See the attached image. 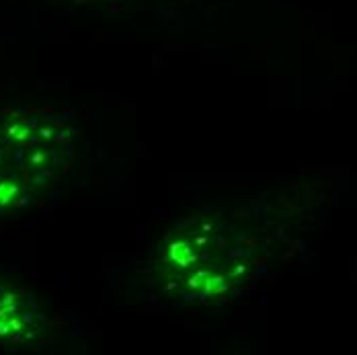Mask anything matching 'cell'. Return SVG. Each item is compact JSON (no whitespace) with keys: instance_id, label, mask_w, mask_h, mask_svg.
<instances>
[{"instance_id":"cell-1","label":"cell","mask_w":357,"mask_h":355,"mask_svg":"<svg viewBox=\"0 0 357 355\" xmlns=\"http://www.w3.org/2000/svg\"><path fill=\"white\" fill-rule=\"evenodd\" d=\"M74 132L62 113L0 111V213L36 206L70 171Z\"/></svg>"},{"instance_id":"cell-2","label":"cell","mask_w":357,"mask_h":355,"mask_svg":"<svg viewBox=\"0 0 357 355\" xmlns=\"http://www.w3.org/2000/svg\"><path fill=\"white\" fill-rule=\"evenodd\" d=\"M45 331L47 319L36 296L25 285L0 275V345H31Z\"/></svg>"}]
</instances>
